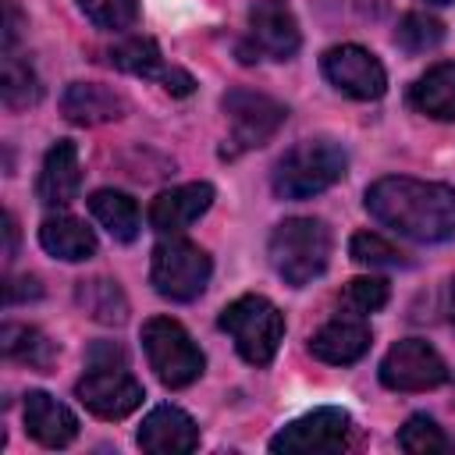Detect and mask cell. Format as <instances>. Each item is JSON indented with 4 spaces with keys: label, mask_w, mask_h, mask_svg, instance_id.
I'll return each instance as SVG.
<instances>
[{
    "label": "cell",
    "mask_w": 455,
    "mask_h": 455,
    "mask_svg": "<svg viewBox=\"0 0 455 455\" xmlns=\"http://www.w3.org/2000/svg\"><path fill=\"white\" fill-rule=\"evenodd\" d=\"M366 210L412 242H448L455 235V188L419 178H380L366 188Z\"/></svg>",
    "instance_id": "1"
},
{
    "label": "cell",
    "mask_w": 455,
    "mask_h": 455,
    "mask_svg": "<svg viewBox=\"0 0 455 455\" xmlns=\"http://www.w3.org/2000/svg\"><path fill=\"white\" fill-rule=\"evenodd\" d=\"M270 267L291 284L302 288L327 270L331 259V231L316 217H288L270 235Z\"/></svg>",
    "instance_id": "2"
},
{
    "label": "cell",
    "mask_w": 455,
    "mask_h": 455,
    "mask_svg": "<svg viewBox=\"0 0 455 455\" xmlns=\"http://www.w3.org/2000/svg\"><path fill=\"white\" fill-rule=\"evenodd\" d=\"M348 156L327 139H306L291 146L274 167V192L281 199H309L345 178Z\"/></svg>",
    "instance_id": "3"
},
{
    "label": "cell",
    "mask_w": 455,
    "mask_h": 455,
    "mask_svg": "<svg viewBox=\"0 0 455 455\" xmlns=\"http://www.w3.org/2000/svg\"><path fill=\"white\" fill-rule=\"evenodd\" d=\"M220 331L231 334L238 355L252 366H267L284 338V316L281 309L263 295H242L231 306L220 309Z\"/></svg>",
    "instance_id": "4"
},
{
    "label": "cell",
    "mask_w": 455,
    "mask_h": 455,
    "mask_svg": "<svg viewBox=\"0 0 455 455\" xmlns=\"http://www.w3.org/2000/svg\"><path fill=\"white\" fill-rule=\"evenodd\" d=\"M142 348H146L153 373L167 387H188L192 380H199V373L206 366L199 345L171 316H153L142 323Z\"/></svg>",
    "instance_id": "5"
},
{
    "label": "cell",
    "mask_w": 455,
    "mask_h": 455,
    "mask_svg": "<svg viewBox=\"0 0 455 455\" xmlns=\"http://www.w3.org/2000/svg\"><path fill=\"white\" fill-rule=\"evenodd\" d=\"M210 270H213V263H210L206 249H199L188 238H164L149 259V281L171 302L199 299L210 281Z\"/></svg>",
    "instance_id": "6"
},
{
    "label": "cell",
    "mask_w": 455,
    "mask_h": 455,
    "mask_svg": "<svg viewBox=\"0 0 455 455\" xmlns=\"http://www.w3.org/2000/svg\"><path fill=\"white\" fill-rule=\"evenodd\" d=\"M348 430H352L348 412L323 405V409H313V412L291 419L284 430H277L270 437V451H277V455H331L348 444Z\"/></svg>",
    "instance_id": "7"
},
{
    "label": "cell",
    "mask_w": 455,
    "mask_h": 455,
    "mask_svg": "<svg viewBox=\"0 0 455 455\" xmlns=\"http://www.w3.org/2000/svg\"><path fill=\"white\" fill-rule=\"evenodd\" d=\"M228 121H231V149L228 156H238L245 149L263 146L267 139H274V132L284 124L288 110L284 103H277L274 96L263 92H249V89H231L220 100Z\"/></svg>",
    "instance_id": "8"
},
{
    "label": "cell",
    "mask_w": 455,
    "mask_h": 455,
    "mask_svg": "<svg viewBox=\"0 0 455 455\" xmlns=\"http://www.w3.org/2000/svg\"><path fill=\"white\" fill-rule=\"evenodd\" d=\"M448 380V366L423 338H405L380 359V384L391 391H430Z\"/></svg>",
    "instance_id": "9"
},
{
    "label": "cell",
    "mask_w": 455,
    "mask_h": 455,
    "mask_svg": "<svg viewBox=\"0 0 455 455\" xmlns=\"http://www.w3.org/2000/svg\"><path fill=\"white\" fill-rule=\"evenodd\" d=\"M320 68H323L327 82H331L334 89H341L345 96H352V100H377V96H384V89H387L384 64H380L370 50H363V46H355V43L331 46V50L323 53Z\"/></svg>",
    "instance_id": "10"
},
{
    "label": "cell",
    "mask_w": 455,
    "mask_h": 455,
    "mask_svg": "<svg viewBox=\"0 0 455 455\" xmlns=\"http://www.w3.org/2000/svg\"><path fill=\"white\" fill-rule=\"evenodd\" d=\"M75 395L100 419H124L128 412H135L142 405V384L132 373H124V366L89 370L75 384Z\"/></svg>",
    "instance_id": "11"
},
{
    "label": "cell",
    "mask_w": 455,
    "mask_h": 455,
    "mask_svg": "<svg viewBox=\"0 0 455 455\" xmlns=\"http://www.w3.org/2000/svg\"><path fill=\"white\" fill-rule=\"evenodd\" d=\"M249 36L252 50L274 60H288L302 43L299 21L284 0H256L249 11Z\"/></svg>",
    "instance_id": "12"
},
{
    "label": "cell",
    "mask_w": 455,
    "mask_h": 455,
    "mask_svg": "<svg viewBox=\"0 0 455 455\" xmlns=\"http://www.w3.org/2000/svg\"><path fill=\"white\" fill-rule=\"evenodd\" d=\"M210 206H213V185L210 181H188V185L167 188L149 203V228L160 235H178L192 220H199Z\"/></svg>",
    "instance_id": "13"
},
{
    "label": "cell",
    "mask_w": 455,
    "mask_h": 455,
    "mask_svg": "<svg viewBox=\"0 0 455 455\" xmlns=\"http://www.w3.org/2000/svg\"><path fill=\"white\" fill-rule=\"evenodd\" d=\"M196 444H199V427L178 405H156L139 427V448L153 455H185Z\"/></svg>",
    "instance_id": "14"
},
{
    "label": "cell",
    "mask_w": 455,
    "mask_h": 455,
    "mask_svg": "<svg viewBox=\"0 0 455 455\" xmlns=\"http://www.w3.org/2000/svg\"><path fill=\"white\" fill-rule=\"evenodd\" d=\"M25 430L32 441H39L43 448H64L78 437V419L68 405H60L53 395L46 391H28L25 395Z\"/></svg>",
    "instance_id": "15"
},
{
    "label": "cell",
    "mask_w": 455,
    "mask_h": 455,
    "mask_svg": "<svg viewBox=\"0 0 455 455\" xmlns=\"http://www.w3.org/2000/svg\"><path fill=\"white\" fill-rule=\"evenodd\" d=\"M366 348H370V327L363 323V316H348V313L323 323L309 338V352L331 366H348V363L363 359Z\"/></svg>",
    "instance_id": "16"
},
{
    "label": "cell",
    "mask_w": 455,
    "mask_h": 455,
    "mask_svg": "<svg viewBox=\"0 0 455 455\" xmlns=\"http://www.w3.org/2000/svg\"><path fill=\"white\" fill-rule=\"evenodd\" d=\"M78 185H82L78 149H75V142L60 139L46 149V160H43V171L36 181V196L43 206H68L78 196Z\"/></svg>",
    "instance_id": "17"
},
{
    "label": "cell",
    "mask_w": 455,
    "mask_h": 455,
    "mask_svg": "<svg viewBox=\"0 0 455 455\" xmlns=\"http://www.w3.org/2000/svg\"><path fill=\"white\" fill-rule=\"evenodd\" d=\"M60 114L71 124H107L124 114V100L100 82H71L60 96Z\"/></svg>",
    "instance_id": "18"
},
{
    "label": "cell",
    "mask_w": 455,
    "mask_h": 455,
    "mask_svg": "<svg viewBox=\"0 0 455 455\" xmlns=\"http://www.w3.org/2000/svg\"><path fill=\"white\" fill-rule=\"evenodd\" d=\"M39 245L57 259L78 263V259H89L96 252V235H92V228H85V220H78L71 213H57V217L43 220Z\"/></svg>",
    "instance_id": "19"
},
{
    "label": "cell",
    "mask_w": 455,
    "mask_h": 455,
    "mask_svg": "<svg viewBox=\"0 0 455 455\" xmlns=\"http://www.w3.org/2000/svg\"><path fill=\"white\" fill-rule=\"evenodd\" d=\"M409 103L434 121H455V64L444 60L423 71L409 89Z\"/></svg>",
    "instance_id": "20"
},
{
    "label": "cell",
    "mask_w": 455,
    "mask_h": 455,
    "mask_svg": "<svg viewBox=\"0 0 455 455\" xmlns=\"http://www.w3.org/2000/svg\"><path fill=\"white\" fill-rule=\"evenodd\" d=\"M0 348H4L7 359L25 363V366H32V370H39V373H46V370L57 363V345H53L43 331H36V327H28V323H4V331H0Z\"/></svg>",
    "instance_id": "21"
},
{
    "label": "cell",
    "mask_w": 455,
    "mask_h": 455,
    "mask_svg": "<svg viewBox=\"0 0 455 455\" xmlns=\"http://www.w3.org/2000/svg\"><path fill=\"white\" fill-rule=\"evenodd\" d=\"M89 210L117 242H132L139 235V206L128 192L100 188V192L89 196Z\"/></svg>",
    "instance_id": "22"
},
{
    "label": "cell",
    "mask_w": 455,
    "mask_h": 455,
    "mask_svg": "<svg viewBox=\"0 0 455 455\" xmlns=\"http://www.w3.org/2000/svg\"><path fill=\"white\" fill-rule=\"evenodd\" d=\"M75 299H78V306H82L92 320H100V323H124V320H128V299H124V291L117 288V281H110V277L78 281Z\"/></svg>",
    "instance_id": "23"
},
{
    "label": "cell",
    "mask_w": 455,
    "mask_h": 455,
    "mask_svg": "<svg viewBox=\"0 0 455 455\" xmlns=\"http://www.w3.org/2000/svg\"><path fill=\"white\" fill-rule=\"evenodd\" d=\"M110 64L124 75H135V78H153V75H164V57H160V46L146 36H132L124 43H117L110 50Z\"/></svg>",
    "instance_id": "24"
},
{
    "label": "cell",
    "mask_w": 455,
    "mask_h": 455,
    "mask_svg": "<svg viewBox=\"0 0 455 455\" xmlns=\"http://www.w3.org/2000/svg\"><path fill=\"white\" fill-rule=\"evenodd\" d=\"M0 96H4V103L11 107V110H25V107H32L39 96H43V85H39V78H36V71L25 64V60H18L11 50L4 53V75H0Z\"/></svg>",
    "instance_id": "25"
},
{
    "label": "cell",
    "mask_w": 455,
    "mask_h": 455,
    "mask_svg": "<svg viewBox=\"0 0 455 455\" xmlns=\"http://www.w3.org/2000/svg\"><path fill=\"white\" fill-rule=\"evenodd\" d=\"M398 448L409 451V455H448V451H455V441L430 416L416 412L398 430Z\"/></svg>",
    "instance_id": "26"
},
{
    "label": "cell",
    "mask_w": 455,
    "mask_h": 455,
    "mask_svg": "<svg viewBox=\"0 0 455 455\" xmlns=\"http://www.w3.org/2000/svg\"><path fill=\"white\" fill-rule=\"evenodd\" d=\"M444 39V25L434 18V14H423V11H412L398 21L395 28V43L405 50V53H427L434 50L437 43Z\"/></svg>",
    "instance_id": "27"
},
{
    "label": "cell",
    "mask_w": 455,
    "mask_h": 455,
    "mask_svg": "<svg viewBox=\"0 0 455 455\" xmlns=\"http://www.w3.org/2000/svg\"><path fill=\"white\" fill-rule=\"evenodd\" d=\"M384 302H387V281H380V277H355L341 291V309L348 316L377 313Z\"/></svg>",
    "instance_id": "28"
},
{
    "label": "cell",
    "mask_w": 455,
    "mask_h": 455,
    "mask_svg": "<svg viewBox=\"0 0 455 455\" xmlns=\"http://www.w3.org/2000/svg\"><path fill=\"white\" fill-rule=\"evenodd\" d=\"M348 256H352L355 263H363V267H402V263H405V252H398L387 238H380V235H373V231L352 235Z\"/></svg>",
    "instance_id": "29"
},
{
    "label": "cell",
    "mask_w": 455,
    "mask_h": 455,
    "mask_svg": "<svg viewBox=\"0 0 455 455\" xmlns=\"http://www.w3.org/2000/svg\"><path fill=\"white\" fill-rule=\"evenodd\" d=\"M85 18L100 28H128L139 18V0H78Z\"/></svg>",
    "instance_id": "30"
},
{
    "label": "cell",
    "mask_w": 455,
    "mask_h": 455,
    "mask_svg": "<svg viewBox=\"0 0 455 455\" xmlns=\"http://www.w3.org/2000/svg\"><path fill=\"white\" fill-rule=\"evenodd\" d=\"M124 363H128V355L114 341H96L89 348V370H110V366H124Z\"/></svg>",
    "instance_id": "31"
},
{
    "label": "cell",
    "mask_w": 455,
    "mask_h": 455,
    "mask_svg": "<svg viewBox=\"0 0 455 455\" xmlns=\"http://www.w3.org/2000/svg\"><path fill=\"white\" fill-rule=\"evenodd\" d=\"M39 295H43V284L36 277H7V284H4V302L7 306H18V302L39 299Z\"/></svg>",
    "instance_id": "32"
},
{
    "label": "cell",
    "mask_w": 455,
    "mask_h": 455,
    "mask_svg": "<svg viewBox=\"0 0 455 455\" xmlns=\"http://www.w3.org/2000/svg\"><path fill=\"white\" fill-rule=\"evenodd\" d=\"M160 82H164V89H167L171 96H188V92L196 89L192 75H188V71H181V68H164Z\"/></svg>",
    "instance_id": "33"
},
{
    "label": "cell",
    "mask_w": 455,
    "mask_h": 455,
    "mask_svg": "<svg viewBox=\"0 0 455 455\" xmlns=\"http://www.w3.org/2000/svg\"><path fill=\"white\" fill-rule=\"evenodd\" d=\"M21 25V18H18V7L14 4H7V25H4V50H11L14 46V39H18V28Z\"/></svg>",
    "instance_id": "34"
},
{
    "label": "cell",
    "mask_w": 455,
    "mask_h": 455,
    "mask_svg": "<svg viewBox=\"0 0 455 455\" xmlns=\"http://www.w3.org/2000/svg\"><path fill=\"white\" fill-rule=\"evenodd\" d=\"M4 231H7V252H4V259L11 263L14 252H18V224H14V213H4Z\"/></svg>",
    "instance_id": "35"
},
{
    "label": "cell",
    "mask_w": 455,
    "mask_h": 455,
    "mask_svg": "<svg viewBox=\"0 0 455 455\" xmlns=\"http://www.w3.org/2000/svg\"><path fill=\"white\" fill-rule=\"evenodd\" d=\"M444 313H448V323H451V331H455V277H451V284H448V306H444Z\"/></svg>",
    "instance_id": "36"
},
{
    "label": "cell",
    "mask_w": 455,
    "mask_h": 455,
    "mask_svg": "<svg viewBox=\"0 0 455 455\" xmlns=\"http://www.w3.org/2000/svg\"><path fill=\"white\" fill-rule=\"evenodd\" d=\"M427 4H448V0H427Z\"/></svg>",
    "instance_id": "37"
}]
</instances>
